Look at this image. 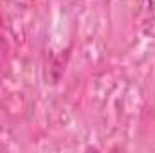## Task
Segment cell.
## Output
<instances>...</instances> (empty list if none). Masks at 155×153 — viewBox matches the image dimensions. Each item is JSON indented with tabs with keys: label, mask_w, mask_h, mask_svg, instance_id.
I'll return each mask as SVG.
<instances>
[{
	"label": "cell",
	"mask_w": 155,
	"mask_h": 153,
	"mask_svg": "<svg viewBox=\"0 0 155 153\" xmlns=\"http://www.w3.org/2000/svg\"><path fill=\"white\" fill-rule=\"evenodd\" d=\"M146 25H150L148 33L155 25V0H148V20H146Z\"/></svg>",
	"instance_id": "obj_1"
}]
</instances>
